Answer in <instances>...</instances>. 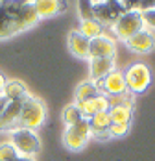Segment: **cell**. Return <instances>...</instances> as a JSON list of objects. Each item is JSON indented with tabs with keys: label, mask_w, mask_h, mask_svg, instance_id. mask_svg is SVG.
Returning a JSON list of instances; mask_svg holds the SVG:
<instances>
[{
	"label": "cell",
	"mask_w": 155,
	"mask_h": 161,
	"mask_svg": "<svg viewBox=\"0 0 155 161\" xmlns=\"http://www.w3.org/2000/svg\"><path fill=\"white\" fill-rule=\"evenodd\" d=\"M17 161H33V158H24V156H19Z\"/></svg>",
	"instance_id": "83f0119b"
},
{
	"label": "cell",
	"mask_w": 155,
	"mask_h": 161,
	"mask_svg": "<svg viewBox=\"0 0 155 161\" xmlns=\"http://www.w3.org/2000/svg\"><path fill=\"white\" fill-rule=\"evenodd\" d=\"M78 9H79V17H81V20L94 19L93 17V2H79V4H78Z\"/></svg>",
	"instance_id": "7402d4cb"
},
{
	"label": "cell",
	"mask_w": 155,
	"mask_h": 161,
	"mask_svg": "<svg viewBox=\"0 0 155 161\" xmlns=\"http://www.w3.org/2000/svg\"><path fill=\"white\" fill-rule=\"evenodd\" d=\"M126 45L135 54H150L155 48V35L150 30H140L129 41H126Z\"/></svg>",
	"instance_id": "30bf717a"
},
{
	"label": "cell",
	"mask_w": 155,
	"mask_h": 161,
	"mask_svg": "<svg viewBox=\"0 0 155 161\" xmlns=\"http://www.w3.org/2000/svg\"><path fill=\"white\" fill-rule=\"evenodd\" d=\"M127 131H129V124H111L109 126L111 137H124Z\"/></svg>",
	"instance_id": "603a6c76"
},
{
	"label": "cell",
	"mask_w": 155,
	"mask_h": 161,
	"mask_svg": "<svg viewBox=\"0 0 155 161\" xmlns=\"http://www.w3.org/2000/svg\"><path fill=\"white\" fill-rule=\"evenodd\" d=\"M8 106V100L4 97H0V117H2V111H4V108Z\"/></svg>",
	"instance_id": "4316f807"
},
{
	"label": "cell",
	"mask_w": 155,
	"mask_h": 161,
	"mask_svg": "<svg viewBox=\"0 0 155 161\" xmlns=\"http://www.w3.org/2000/svg\"><path fill=\"white\" fill-rule=\"evenodd\" d=\"M22 102L24 100L8 102V106L4 108L2 117H0V131H13L19 128V117H20V109H22Z\"/></svg>",
	"instance_id": "9c48e42d"
},
{
	"label": "cell",
	"mask_w": 155,
	"mask_h": 161,
	"mask_svg": "<svg viewBox=\"0 0 155 161\" xmlns=\"http://www.w3.org/2000/svg\"><path fill=\"white\" fill-rule=\"evenodd\" d=\"M89 139H91V128H89L87 119L79 120L78 124L67 126L65 133H63V143H65V146L68 150H74V152L85 148Z\"/></svg>",
	"instance_id": "8992f818"
},
{
	"label": "cell",
	"mask_w": 155,
	"mask_h": 161,
	"mask_svg": "<svg viewBox=\"0 0 155 161\" xmlns=\"http://www.w3.org/2000/svg\"><path fill=\"white\" fill-rule=\"evenodd\" d=\"M78 108H79V111L83 115V119H91L94 117L96 113H102V111H109V102L105 97H96V98H91V100H87V102H81V104H78Z\"/></svg>",
	"instance_id": "7c38bea8"
},
{
	"label": "cell",
	"mask_w": 155,
	"mask_h": 161,
	"mask_svg": "<svg viewBox=\"0 0 155 161\" xmlns=\"http://www.w3.org/2000/svg\"><path fill=\"white\" fill-rule=\"evenodd\" d=\"M116 52V41L111 39L109 35H100L96 39H91L89 43V58H115Z\"/></svg>",
	"instance_id": "ba28073f"
},
{
	"label": "cell",
	"mask_w": 155,
	"mask_h": 161,
	"mask_svg": "<svg viewBox=\"0 0 155 161\" xmlns=\"http://www.w3.org/2000/svg\"><path fill=\"white\" fill-rule=\"evenodd\" d=\"M140 15H142V22H144V26L155 28V8H152V9H146V11H142Z\"/></svg>",
	"instance_id": "cb8c5ba5"
},
{
	"label": "cell",
	"mask_w": 155,
	"mask_h": 161,
	"mask_svg": "<svg viewBox=\"0 0 155 161\" xmlns=\"http://www.w3.org/2000/svg\"><path fill=\"white\" fill-rule=\"evenodd\" d=\"M33 8H35L39 19H45V17L57 15L59 11H65L67 4L65 2H57V0H37V2H33Z\"/></svg>",
	"instance_id": "9a60e30c"
},
{
	"label": "cell",
	"mask_w": 155,
	"mask_h": 161,
	"mask_svg": "<svg viewBox=\"0 0 155 161\" xmlns=\"http://www.w3.org/2000/svg\"><path fill=\"white\" fill-rule=\"evenodd\" d=\"M63 120L67 122V126H72V124H78L79 120H83V115L79 111L78 104H70L63 109Z\"/></svg>",
	"instance_id": "ffe728a7"
},
{
	"label": "cell",
	"mask_w": 155,
	"mask_h": 161,
	"mask_svg": "<svg viewBox=\"0 0 155 161\" xmlns=\"http://www.w3.org/2000/svg\"><path fill=\"white\" fill-rule=\"evenodd\" d=\"M113 30L115 35L120 39V41H129L133 35H137L140 30H144V22H142V15L137 9H131V11H126L116 19V22L113 24Z\"/></svg>",
	"instance_id": "277c9868"
},
{
	"label": "cell",
	"mask_w": 155,
	"mask_h": 161,
	"mask_svg": "<svg viewBox=\"0 0 155 161\" xmlns=\"http://www.w3.org/2000/svg\"><path fill=\"white\" fill-rule=\"evenodd\" d=\"M6 78H4V74H0V97H2V93H4V87H6Z\"/></svg>",
	"instance_id": "484cf974"
},
{
	"label": "cell",
	"mask_w": 155,
	"mask_h": 161,
	"mask_svg": "<svg viewBox=\"0 0 155 161\" xmlns=\"http://www.w3.org/2000/svg\"><path fill=\"white\" fill-rule=\"evenodd\" d=\"M2 97L6 98L8 102H17V100L28 98L30 93H28V87H26L20 80H8L6 81V87H4Z\"/></svg>",
	"instance_id": "5bb4252c"
},
{
	"label": "cell",
	"mask_w": 155,
	"mask_h": 161,
	"mask_svg": "<svg viewBox=\"0 0 155 161\" xmlns=\"http://www.w3.org/2000/svg\"><path fill=\"white\" fill-rule=\"evenodd\" d=\"M122 72H124L127 93H131L133 97L146 93V89L152 83V70H150L148 65H144V63H131Z\"/></svg>",
	"instance_id": "3957f363"
},
{
	"label": "cell",
	"mask_w": 155,
	"mask_h": 161,
	"mask_svg": "<svg viewBox=\"0 0 155 161\" xmlns=\"http://www.w3.org/2000/svg\"><path fill=\"white\" fill-rule=\"evenodd\" d=\"M78 32L81 33V35H85V37L91 41V39H96V37L104 35L105 26H104L102 22H98L96 19H89V20H81V22H79Z\"/></svg>",
	"instance_id": "2e32d148"
},
{
	"label": "cell",
	"mask_w": 155,
	"mask_h": 161,
	"mask_svg": "<svg viewBox=\"0 0 155 161\" xmlns=\"http://www.w3.org/2000/svg\"><path fill=\"white\" fill-rule=\"evenodd\" d=\"M45 120H46V106L43 104V100H39L37 97H31V95L24 98L20 117H19V128L37 131L45 124Z\"/></svg>",
	"instance_id": "7a4b0ae2"
},
{
	"label": "cell",
	"mask_w": 155,
	"mask_h": 161,
	"mask_svg": "<svg viewBox=\"0 0 155 161\" xmlns=\"http://www.w3.org/2000/svg\"><path fill=\"white\" fill-rule=\"evenodd\" d=\"M89 39L85 35L78 32V30H72L68 33V50L76 56V58H81V59H87L89 58Z\"/></svg>",
	"instance_id": "8fae6325"
},
{
	"label": "cell",
	"mask_w": 155,
	"mask_h": 161,
	"mask_svg": "<svg viewBox=\"0 0 155 161\" xmlns=\"http://www.w3.org/2000/svg\"><path fill=\"white\" fill-rule=\"evenodd\" d=\"M37 22L33 2H0V39H9Z\"/></svg>",
	"instance_id": "6da1fadb"
},
{
	"label": "cell",
	"mask_w": 155,
	"mask_h": 161,
	"mask_svg": "<svg viewBox=\"0 0 155 161\" xmlns=\"http://www.w3.org/2000/svg\"><path fill=\"white\" fill-rule=\"evenodd\" d=\"M91 137H93V139H96V141H100V143H104V141H109V139H113V137H111V133H109V130L91 131Z\"/></svg>",
	"instance_id": "d4e9b609"
},
{
	"label": "cell",
	"mask_w": 155,
	"mask_h": 161,
	"mask_svg": "<svg viewBox=\"0 0 155 161\" xmlns=\"http://www.w3.org/2000/svg\"><path fill=\"white\" fill-rule=\"evenodd\" d=\"M9 143L15 146L19 156H24V158H31V156H35L41 150V139L31 130H24V128L13 130Z\"/></svg>",
	"instance_id": "5b68a950"
},
{
	"label": "cell",
	"mask_w": 155,
	"mask_h": 161,
	"mask_svg": "<svg viewBox=\"0 0 155 161\" xmlns=\"http://www.w3.org/2000/svg\"><path fill=\"white\" fill-rule=\"evenodd\" d=\"M19 159V152L11 143H2L0 145V161H17Z\"/></svg>",
	"instance_id": "44dd1931"
},
{
	"label": "cell",
	"mask_w": 155,
	"mask_h": 161,
	"mask_svg": "<svg viewBox=\"0 0 155 161\" xmlns=\"http://www.w3.org/2000/svg\"><path fill=\"white\" fill-rule=\"evenodd\" d=\"M109 119L111 124H129L133 117V106H116L109 108Z\"/></svg>",
	"instance_id": "ac0fdd59"
},
{
	"label": "cell",
	"mask_w": 155,
	"mask_h": 161,
	"mask_svg": "<svg viewBox=\"0 0 155 161\" xmlns=\"http://www.w3.org/2000/svg\"><path fill=\"white\" fill-rule=\"evenodd\" d=\"M115 70V58H94L91 59V80L98 81Z\"/></svg>",
	"instance_id": "4fadbf2b"
},
{
	"label": "cell",
	"mask_w": 155,
	"mask_h": 161,
	"mask_svg": "<svg viewBox=\"0 0 155 161\" xmlns=\"http://www.w3.org/2000/svg\"><path fill=\"white\" fill-rule=\"evenodd\" d=\"M100 97V91L96 87V83L93 80H85L81 81L76 87V104H81V102H87L91 98Z\"/></svg>",
	"instance_id": "e0dca14e"
},
{
	"label": "cell",
	"mask_w": 155,
	"mask_h": 161,
	"mask_svg": "<svg viewBox=\"0 0 155 161\" xmlns=\"http://www.w3.org/2000/svg\"><path fill=\"white\" fill-rule=\"evenodd\" d=\"M94 83H96V87H98L100 95H102V97H105V98L118 97V95H126V93H127L126 80H124V72H122V70H118V69H115L113 72H109L105 78L94 81Z\"/></svg>",
	"instance_id": "52a82bcc"
},
{
	"label": "cell",
	"mask_w": 155,
	"mask_h": 161,
	"mask_svg": "<svg viewBox=\"0 0 155 161\" xmlns=\"http://www.w3.org/2000/svg\"><path fill=\"white\" fill-rule=\"evenodd\" d=\"M87 122H89V128H91V131L109 130V126H111V119H109V113L107 111L96 113V115H94V117H91Z\"/></svg>",
	"instance_id": "d6986e66"
}]
</instances>
